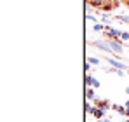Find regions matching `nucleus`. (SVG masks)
Returning <instances> with one entry per match:
<instances>
[{"instance_id": "nucleus-1", "label": "nucleus", "mask_w": 129, "mask_h": 122, "mask_svg": "<svg viewBox=\"0 0 129 122\" xmlns=\"http://www.w3.org/2000/svg\"><path fill=\"white\" fill-rule=\"evenodd\" d=\"M105 33H107L108 37H112V39H119V37H122V32L120 30H115V28H110V26H105Z\"/></svg>"}, {"instance_id": "nucleus-2", "label": "nucleus", "mask_w": 129, "mask_h": 122, "mask_svg": "<svg viewBox=\"0 0 129 122\" xmlns=\"http://www.w3.org/2000/svg\"><path fill=\"white\" fill-rule=\"evenodd\" d=\"M108 45H110V49H112L113 52H117V54H120V52H122V44H120V42H117L115 39L108 42Z\"/></svg>"}, {"instance_id": "nucleus-3", "label": "nucleus", "mask_w": 129, "mask_h": 122, "mask_svg": "<svg viewBox=\"0 0 129 122\" xmlns=\"http://www.w3.org/2000/svg\"><path fill=\"white\" fill-rule=\"evenodd\" d=\"M86 84L89 85V87H100V82L96 80L92 75H87V77H86Z\"/></svg>"}, {"instance_id": "nucleus-4", "label": "nucleus", "mask_w": 129, "mask_h": 122, "mask_svg": "<svg viewBox=\"0 0 129 122\" xmlns=\"http://www.w3.org/2000/svg\"><path fill=\"white\" fill-rule=\"evenodd\" d=\"M92 45L100 47V49H101V51H105V52H107V51H112V49H110V45H108V42H101V40H98V42H94Z\"/></svg>"}, {"instance_id": "nucleus-5", "label": "nucleus", "mask_w": 129, "mask_h": 122, "mask_svg": "<svg viewBox=\"0 0 129 122\" xmlns=\"http://www.w3.org/2000/svg\"><path fill=\"white\" fill-rule=\"evenodd\" d=\"M96 87H89L87 85V91H86V98L87 100H96V93H94Z\"/></svg>"}, {"instance_id": "nucleus-6", "label": "nucleus", "mask_w": 129, "mask_h": 122, "mask_svg": "<svg viewBox=\"0 0 129 122\" xmlns=\"http://www.w3.org/2000/svg\"><path fill=\"white\" fill-rule=\"evenodd\" d=\"M94 101H96V105H98V108H101L103 112H105V110H108V108H112V106H110V103H108L107 100H105V101H100V100H94Z\"/></svg>"}, {"instance_id": "nucleus-7", "label": "nucleus", "mask_w": 129, "mask_h": 122, "mask_svg": "<svg viewBox=\"0 0 129 122\" xmlns=\"http://www.w3.org/2000/svg\"><path fill=\"white\" fill-rule=\"evenodd\" d=\"M112 110H115V112L120 113V115H126V108L120 106V105H112Z\"/></svg>"}, {"instance_id": "nucleus-8", "label": "nucleus", "mask_w": 129, "mask_h": 122, "mask_svg": "<svg viewBox=\"0 0 129 122\" xmlns=\"http://www.w3.org/2000/svg\"><path fill=\"white\" fill-rule=\"evenodd\" d=\"M92 115H94L96 119H103V115H105V113H103V110H101V108H94V110H92Z\"/></svg>"}, {"instance_id": "nucleus-9", "label": "nucleus", "mask_w": 129, "mask_h": 122, "mask_svg": "<svg viewBox=\"0 0 129 122\" xmlns=\"http://www.w3.org/2000/svg\"><path fill=\"white\" fill-rule=\"evenodd\" d=\"M92 5H98V7H103V4H105V0H89Z\"/></svg>"}, {"instance_id": "nucleus-10", "label": "nucleus", "mask_w": 129, "mask_h": 122, "mask_svg": "<svg viewBox=\"0 0 129 122\" xmlns=\"http://www.w3.org/2000/svg\"><path fill=\"white\" fill-rule=\"evenodd\" d=\"M94 30L96 32H105V26L103 24H94Z\"/></svg>"}, {"instance_id": "nucleus-11", "label": "nucleus", "mask_w": 129, "mask_h": 122, "mask_svg": "<svg viewBox=\"0 0 129 122\" xmlns=\"http://www.w3.org/2000/svg\"><path fill=\"white\" fill-rule=\"evenodd\" d=\"M87 63H92V65H98V63H100V59H98V58H89V59H87Z\"/></svg>"}, {"instance_id": "nucleus-12", "label": "nucleus", "mask_w": 129, "mask_h": 122, "mask_svg": "<svg viewBox=\"0 0 129 122\" xmlns=\"http://www.w3.org/2000/svg\"><path fill=\"white\" fill-rule=\"evenodd\" d=\"M92 110H94V106H91V105H86V112H87V113H92Z\"/></svg>"}, {"instance_id": "nucleus-13", "label": "nucleus", "mask_w": 129, "mask_h": 122, "mask_svg": "<svg viewBox=\"0 0 129 122\" xmlns=\"http://www.w3.org/2000/svg\"><path fill=\"white\" fill-rule=\"evenodd\" d=\"M120 39H124V40H129V32H122V37Z\"/></svg>"}, {"instance_id": "nucleus-14", "label": "nucleus", "mask_w": 129, "mask_h": 122, "mask_svg": "<svg viewBox=\"0 0 129 122\" xmlns=\"http://www.w3.org/2000/svg\"><path fill=\"white\" fill-rule=\"evenodd\" d=\"M87 19L92 21V23H96V18H94V16H91V14H87Z\"/></svg>"}, {"instance_id": "nucleus-15", "label": "nucleus", "mask_w": 129, "mask_h": 122, "mask_svg": "<svg viewBox=\"0 0 129 122\" xmlns=\"http://www.w3.org/2000/svg\"><path fill=\"white\" fill-rule=\"evenodd\" d=\"M100 122H112V120H110V119H105V120H103V119H100Z\"/></svg>"}, {"instance_id": "nucleus-16", "label": "nucleus", "mask_w": 129, "mask_h": 122, "mask_svg": "<svg viewBox=\"0 0 129 122\" xmlns=\"http://www.w3.org/2000/svg\"><path fill=\"white\" fill-rule=\"evenodd\" d=\"M126 115L129 117V106H126Z\"/></svg>"}, {"instance_id": "nucleus-17", "label": "nucleus", "mask_w": 129, "mask_h": 122, "mask_svg": "<svg viewBox=\"0 0 129 122\" xmlns=\"http://www.w3.org/2000/svg\"><path fill=\"white\" fill-rule=\"evenodd\" d=\"M126 93H127V94H129V87H126Z\"/></svg>"}, {"instance_id": "nucleus-18", "label": "nucleus", "mask_w": 129, "mask_h": 122, "mask_svg": "<svg viewBox=\"0 0 129 122\" xmlns=\"http://www.w3.org/2000/svg\"><path fill=\"white\" fill-rule=\"evenodd\" d=\"M126 106H129V101H127V103H126Z\"/></svg>"}, {"instance_id": "nucleus-19", "label": "nucleus", "mask_w": 129, "mask_h": 122, "mask_svg": "<svg viewBox=\"0 0 129 122\" xmlns=\"http://www.w3.org/2000/svg\"><path fill=\"white\" fill-rule=\"evenodd\" d=\"M126 122H129V120H126Z\"/></svg>"}]
</instances>
